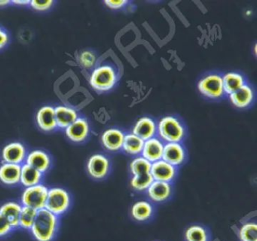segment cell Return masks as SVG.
I'll return each instance as SVG.
<instances>
[{
    "mask_svg": "<svg viewBox=\"0 0 257 241\" xmlns=\"http://www.w3.org/2000/svg\"><path fill=\"white\" fill-rule=\"evenodd\" d=\"M132 134L139 137L144 141L156 137L157 134V124L153 119L143 117L137 120L132 129Z\"/></svg>",
    "mask_w": 257,
    "mask_h": 241,
    "instance_id": "obj_14",
    "label": "cell"
},
{
    "mask_svg": "<svg viewBox=\"0 0 257 241\" xmlns=\"http://www.w3.org/2000/svg\"><path fill=\"white\" fill-rule=\"evenodd\" d=\"M79 63L85 69H91L95 66L97 57L91 51H82L79 57Z\"/></svg>",
    "mask_w": 257,
    "mask_h": 241,
    "instance_id": "obj_31",
    "label": "cell"
},
{
    "mask_svg": "<svg viewBox=\"0 0 257 241\" xmlns=\"http://www.w3.org/2000/svg\"><path fill=\"white\" fill-rule=\"evenodd\" d=\"M185 238L186 241H209V233L204 227L193 225L186 230Z\"/></svg>",
    "mask_w": 257,
    "mask_h": 241,
    "instance_id": "obj_29",
    "label": "cell"
},
{
    "mask_svg": "<svg viewBox=\"0 0 257 241\" xmlns=\"http://www.w3.org/2000/svg\"><path fill=\"white\" fill-rule=\"evenodd\" d=\"M152 163L147 161L142 156H137L131 161L130 171L132 176H138V175L147 174L150 173L151 170Z\"/></svg>",
    "mask_w": 257,
    "mask_h": 241,
    "instance_id": "obj_26",
    "label": "cell"
},
{
    "mask_svg": "<svg viewBox=\"0 0 257 241\" xmlns=\"http://www.w3.org/2000/svg\"><path fill=\"white\" fill-rule=\"evenodd\" d=\"M58 223V216L46 209H40L31 228V233L37 241H52L56 235Z\"/></svg>",
    "mask_w": 257,
    "mask_h": 241,
    "instance_id": "obj_1",
    "label": "cell"
},
{
    "mask_svg": "<svg viewBox=\"0 0 257 241\" xmlns=\"http://www.w3.org/2000/svg\"><path fill=\"white\" fill-rule=\"evenodd\" d=\"M144 141L132 133L125 134L122 149L127 155L139 156L142 152Z\"/></svg>",
    "mask_w": 257,
    "mask_h": 241,
    "instance_id": "obj_25",
    "label": "cell"
},
{
    "mask_svg": "<svg viewBox=\"0 0 257 241\" xmlns=\"http://www.w3.org/2000/svg\"><path fill=\"white\" fill-rule=\"evenodd\" d=\"M118 72L110 65H102L96 68L90 78V84L94 90L109 91L118 82Z\"/></svg>",
    "mask_w": 257,
    "mask_h": 241,
    "instance_id": "obj_3",
    "label": "cell"
},
{
    "mask_svg": "<svg viewBox=\"0 0 257 241\" xmlns=\"http://www.w3.org/2000/svg\"><path fill=\"white\" fill-rule=\"evenodd\" d=\"M9 36L7 32L0 27V49L4 48L8 43Z\"/></svg>",
    "mask_w": 257,
    "mask_h": 241,
    "instance_id": "obj_35",
    "label": "cell"
},
{
    "mask_svg": "<svg viewBox=\"0 0 257 241\" xmlns=\"http://www.w3.org/2000/svg\"><path fill=\"white\" fill-rule=\"evenodd\" d=\"M110 161L106 155L95 154L88 159L87 170L91 177L103 179L108 176L110 170Z\"/></svg>",
    "mask_w": 257,
    "mask_h": 241,
    "instance_id": "obj_7",
    "label": "cell"
},
{
    "mask_svg": "<svg viewBox=\"0 0 257 241\" xmlns=\"http://www.w3.org/2000/svg\"><path fill=\"white\" fill-rule=\"evenodd\" d=\"M150 173L155 181L171 183L177 176V169L169 163L161 159L152 163Z\"/></svg>",
    "mask_w": 257,
    "mask_h": 241,
    "instance_id": "obj_8",
    "label": "cell"
},
{
    "mask_svg": "<svg viewBox=\"0 0 257 241\" xmlns=\"http://www.w3.org/2000/svg\"><path fill=\"white\" fill-rule=\"evenodd\" d=\"M57 125L61 128H67L78 118L76 110L67 106H58L55 108Z\"/></svg>",
    "mask_w": 257,
    "mask_h": 241,
    "instance_id": "obj_23",
    "label": "cell"
},
{
    "mask_svg": "<svg viewBox=\"0 0 257 241\" xmlns=\"http://www.w3.org/2000/svg\"><path fill=\"white\" fill-rule=\"evenodd\" d=\"M49 188L42 184L28 187L22 196V206L39 211L45 209Z\"/></svg>",
    "mask_w": 257,
    "mask_h": 241,
    "instance_id": "obj_5",
    "label": "cell"
},
{
    "mask_svg": "<svg viewBox=\"0 0 257 241\" xmlns=\"http://www.w3.org/2000/svg\"><path fill=\"white\" fill-rule=\"evenodd\" d=\"M37 122L38 126L45 131H53L58 127L55 119V108L44 106L39 110L37 114Z\"/></svg>",
    "mask_w": 257,
    "mask_h": 241,
    "instance_id": "obj_18",
    "label": "cell"
},
{
    "mask_svg": "<svg viewBox=\"0 0 257 241\" xmlns=\"http://www.w3.org/2000/svg\"><path fill=\"white\" fill-rule=\"evenodd\" d=\"M146 191L152 201L154 203H163L172 195L173 186L170 182L154 180Z\"/></svg>",
    "mask_w": 257,
    "mask_h": 241,
    "instance_id": "obj_10",
    "label": "cell"
},
{
    "mask_svg": "<svg viewBox=\"0 0 257 241\" xmlns=\"http://www.w3.org/2000/svg\"><path fill=\"white\" fill-rule=\"evenodd\" d=\"M13 229L7 218L0 213V237L8 234Z\"/></svg>",
    "mask_w": 257,
    "mask_h": 241,
    "instance_id": "obj_33",
    "label": "cell"
},
{
    "mask_svg": "<svg viewBox=\"0 0 257 241\" xmlns=\"http://www.w3.org/2000/svg\"><path fill=\"white\" fill-rule=\"evenodd\" d=\"M30 2L28 0H16V1L12 2L13 4L17 5V6H26V5H30Z\"/></svg>",
    "mask_w": 257,
    "mask_h": 241,
    "instance_id": "obj_36",
    "label": "cell"
},
{
    "mask_svg": "<svg viewBox=\"0 0 257 241\" xmlns=\"http://www.w3.org/2000/svg\"><path fill=\"white\" fill-rule=\"evenodd\" d=\"M125 134L118 128H109L102 134L103 146L110 152H118L122 149Z\"/></svg>",
    "mask_w": 257,
    "mask_h": 241,
    "instance_id": "obj_12",
    "label": "cell"
},
{
    "mask_svg": "<svg viewBox=\"0 0 257 241\" xmlns=\"http://www.w3.org/2000/svg\"><path fill=\"white\" fill-rule=\"evenodd\" d=\"M154 181L151 173L147 174L138 175V176H132L130 181L131 187L132 189L138 192H143L148 189L152 182Z\"/></svg>",
    "mask_w": 257,
    "mask_h": 241,
    "instance_id": "obj_27",
    "label": "cell"
},
{
    "mask_svg": "<svg viewBox=\"0 0 257 241\" xmlns=\"http://www.w3.org/2000/svg\"><path fill=\"white\" fill-rule=\"evenodd\" d=\"M26 157V149L19 142L10 143L3 149L2 158L5 163L20 165Z\"/></svg>",
    "mask_w": 257,
    "mask_h": 241,
    "instance_id": "obj_13",
    "label": "cell"
},
{
    "mask_svg": "<svg viewBox=\"0 0 257 241\" xmlns=\"http://www.w3.org/2000/svg\"><path fill=\"white\" fill-rule=\"evenodd\" d=\"M10 1L9 0H5V1H0V6H6L10 4Z\"/></svg>",
    "mask_w": 257,
    "mask_h": 241,
    "instance_id": "obj_37",
    "label": "cell"
},
{
    "mask_svg": "<svg viewBox=\"0 0 257 241\" xmlns=\"http://www.w3.org/2000/svg\"><path fill=\"white\" fill-rule=\"evenodd\" d=\"M38 211L28 206H22V212L19 217V227L26 230H31L37 218Z\"/></svg>",
    "mask_w": 257,
    "mask_h": 241,
    "instance_id": "obj_28",
    "label": "cell"
},
{
    "mask_svg": "<svg viewBox=\"0 0 257 241\" xmlns=\"http://www.w3.org/2000/svg\"><path fill=\"white\" fill-rule=\"evenodd\" d=\"M22 206L16 202H9L0 207L2 214L11 224L13 228L19 227V217L22 212Z\"/></svg>",
    "mask_w": 257,
    "mask_h": 241,
    "instance_id": "obj_24",
    "label": "cell"
},
{
    "mask_svg": "<svg viewBox=\"0 0 257 241\" xmlns=\"http://www.w3.org/2000/svg\"><path fill=\"white\" fill-rule=\"evenodd\" d=\"M42 178L43 173L41 172L27 164L22 166L20 182L24 186L28 188L39 185L41 182Z\"/></svg>",
    "mask_w": 257,
    "mask_h": 241,
    "instance_id": "obj_20",
    "label": "cell"
},
{
    "mask_svg": "<svg viewBox=\"0 0 257 241\" xmlns=\"http://www.w3.org/2000/svg\"><path fill=\"white\" fill-rule=\"evenodd\" d=\"M154 213V208L150 202L141 200L132 206L131 214L132 218L138 221H146Z\"/></svg>",
    "mask_w": 257,
    "mask_h": 241,
    "instance_id": "obj_21",
    "label": "cell"
},
{
    "mask_svg": "<svg viewBox=\"0 0 257 241\" xmlns=\"http://www.w3.org/2000/svg\"><path fill=\"white\" fill-rule=\"evenodd\" d=\"M198 88L201 94L210 99H219L225 93L222 76L218 74H210L203 78L198 82Z\"/></svg>",
    "mask_w": 257,
    "mask_h": 241,
    "instance_id": "obj_6",
    "label": "cell"
},
{
    "mask_svg": "<svg viewBox=\"0 0 257 241\" xmlns=\"http://www.w3.org/2000/svg\"><path fill=\"white\" fill-rule=\"evenodd\" d=\"M186 158V149L181 143H165L162 160L177 167L184 163Z\"/></svg>",
    "mask_w": 257,
    "mask_h": 241,
    "instance_id": "obj_9",
    "label": "cell"
},
{
    "mask_svg": "<svg viewBox=\"0 0 257 241\" xmlns=\"http://www.w3.org/2000/svg\"><path fill=\"white\" fill-rule=\"evenodd\" d=\"M26 164L43 173L50 167L51 160L46 152L34 150L26 157Z\"/></svg>",
    "mask_w": 257,
    "mask_h": 241,
    "instance_id": "obj_19",
    "label": "cell"
},
{
    "mask_svg": "<svg viewBox=\"0 0 257 241\" xmlns=\"http://www.w3.org/2000/svg\"><path fill=\"white\" fill-rule=\"evenodd\" d=\"M231 103L238 108H246L252 104L254 92L249 84H245L237 91L229 95Z\"/></svg>",
    "mask_w": 257,
    "mask_h": 241,
    "instance_id": "obj_16",
    "label": "cell"
},
{
    "mask_svg": "<svg viewBox=\"0 0 257 241\" xmlns=\"http://www.w3.org/2000/svg\"><path fill=\"white\" fill-rule=\"evenodd\" d=\"M105 4L112 9H120L121 8L127 6L128 1L127 0H118V1H113V0H106L104 2Z\"/></svg>",
    "mask_w": 257,
    "mask_h": 241,
    "instance_id": "obj_34",
    "label": "cell"
},
{
    "mask_svg": "<svg viewBox=\"0 0 257 241\" xmlns=\"http://www.w3.org/2000/svg\"><path fill=\"white\" fill-rule=\"evenodd\" d=\"M224 91L230 95L246 84L244 77L238 72H228L222 76Z\"/></svg>",
    "mask_w": 257,
    "mask_h": 241,
    "instance_id": "obj_22",
    "label": "cell"
},
{
    "mask_svg": "<svg viewBox=\"0 0 257 241\" xmlns=\"http://www.w3.org/2000/svg\"><path fill=\"white\" fill-rule=\"evenodd\" d=\"M164 146L165 143L159 137H155L149 139L144 141V147L141 155L150 163L156 162L162 159Z\"/></svg>",
    "mask_w": 257,
    "mask_h": 241,
    "instance_id": "obj_11",
    "label": "cell"
},
{
    "mask_svg": "<svg viewBox=\"0 0 257 241\" xmlns=\"http://www.w3.org/2000/svg\"><path fill=\"white\" fill-rule=\"evenodd\" d=\"M70 206V197L66 190L61 188L49 189L45 209L59 216L68 210Z\"/></svg>",
    "mask_w": 257,
    "mask_h": 241,
    "instance_id": "obj_4",
    "label": "cell"
},
{
    "mask_svg": "<svg viewBox=\"0 0 257 241\" xmlns=\"http://www.w3.org/2000/svg\"><path fill=\"white\" fill-rule=\"evenodd\" d=\"M54 4V2L52 0H49L47 2H40L33 0L30 2V6L37 11H46L50 9L52 5Z\"/></svg>",
    "mask_w": 257,
    "mask_h": 241,
    "instance_id": "obj_32",
    "label": "cell"
},
{
    "mask_svg": "<svg viewBox=\"0 0 257 241\" xmlns=\"http://www.w3.org/2000/svg\"><path fill=\"white\" fill-rule=\"evenodd\" d=\"M157 134L159 138L165 143H181L186 136V128L177 117L166 116L158 123Z\"/></svg>",
    "mask_w": 257,
    "mask_h": 241,
    "instance_id": "obj_2",
    "label": "cell"
},
{
    "mask_svg": "<svg viewBox=\"0 0 257 241\" xmlns=\"http://www.w3.org/2000/svg\"><path fill=\"white\" fill-rule=\"evenodd\" d=\"M90 132L89 124L86 119L78 117L66 128V134L72 141L80 143L86 140Z\"/></svg>",
    "mask_w": 257,
    "mask_h": 241,
    "instance_id": "obj_15",
    "label": "cell"
},
{
    "mask_svg": "<svg viewBox=\"0 0 257 241\" xmlns=\"http://www.w3.org/2000/svg\"><path fill=\"white\" fill-rule=\"evenodd\" d=\"M21 169L19 164L4 163L0 167V181L6 185H17L20 182Z\"/></svg>",
    "mask_w": 257,
    "mask_h": 241,
    "instance_id": "obj_17",
    "label": "cell"
},
{
    "mask_svg": "<svg viewBox=\"0 0 257 241\" xmlns=\"http://www.w3.org/2000/svg\"><path fill=\"white\" fill-rule=\"evenodd\" d=\"M241 241H257V225L255 223L249 222L243 224L239 231Z\"/></svg>",
    "mask_w": 257,
    "mask_h": 241,
    "instance_id": "obj_30",
    "label": "cell"
}]
</instances>
